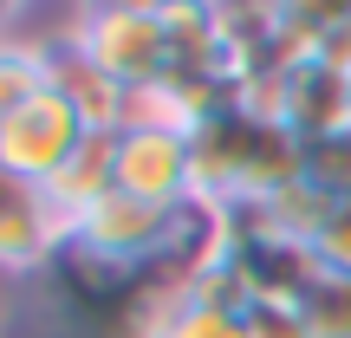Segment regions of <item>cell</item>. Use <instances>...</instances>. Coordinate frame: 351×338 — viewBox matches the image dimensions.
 <instances>
[{
	"instance_id": "10",
	"label": "cell",
	"mask_w": 351,
	"mask_h": 338,
	"mask_svg": "<svg viewBox=\"0 0 351 338\" xmlns=\"http://www.w3.org/2000/svg\"><path fill=\"white\" fill-rule=\"evenodd\" d=\"M300 176L332 202H351V117L300 143Z\"/></svg>"
},
{
	"instance_id": "9",
	"label": "cell",
	"mask_w": 351,
	"mask_h": 338,
	"mask_svg": "<svg viewBox=\"0 0 351 338\" xmlns=\"http://www.w3.org/2000/svg\"><path fill=\"white\" fill-rule=\"evenodd\" d=\"M46 195H52V208L65 215V228H72L78 215H91L104 195H117V143L111 137H85V150L46 182Z\"/></svg>"
},
{
	"instance_id": "5",
	"label": "cell",
	"mask_w": 351,
	"mask_h": 338,
	"mask_svg": "<svg viewBox=\"0 0 351 338\" xmlns=\"http://www.w3.org/2000/svg\"><path fill=\"white\" fill-rule=\"evenodd\" d=\"M65 215L52 208V195L26 176L0 169V280L26 287L52 267V254L65 248Z\"/></svg>"
},
{
	"instance_id": "6",
	"label": "cell",
	"mask_w": 351,
	"mask_h": 338,
	"mask_svg": "<svg viewBox=\"0 0 351 338\" xmlns=\"http://www.w3.org/2000/svg\"><path fill=\"white\" fill-rule=\"evenodd\" d=\"M117 189L137 202H189V182H195V169H189V130L169 124V117H143V124H124L117 130Z\"/></svg>"
},
{
	"instance_id": "8",
	"label": "cell",
	"mask_w": 351,
	"mask_h": 338,
	"mask_svg": "<svg viewBox=\"0 0 351 338\" xmlns=\"http://www.w3.org/2000/svg\"><path fill=\"white\" fill-rule=\"evenodd\" d=\"M59 85V39H26V33H7L0 39V124L26 111L39 91Z\"/></svg>"
},
{
	"instance_id": "3",
	"label": "cell",
	"mask_w": 351,
	"mask_h": 338,
	"mask_svg": "<svg viewBox=\"0 0 351 338\" xmlns=\"http://www.w3.org/2000/svg\"><path fill=\"white\" fill-rule=\"evenodd\" d=\"M85 137H91V124L78 117V104L52 85V91H39L13 124H0V169H13V176L46 189L52 176L85 150Z\"/></svg>"
},
{
	"instance_id": "7",
	"label": "cell",
	"mask_w": 351,
	"mask_h": 338,
	"mask_svg": "<svg viewBox=\"0 0 351 338\" xmlns=\"http://www.w3.org/2000/svg\"><path fill=\"white\" fill-rule=\"evenodd\" d=\"M150 338H247V293L221 261L150 319Z\"/></svg>"
},
{
	"instance_id": "1",
	"label": "cell",
	"mask_w": 351,
	"mask_h": 338,
	"mask_svg": "<svg viewBox=\"0 0 351 338\" xmlns=\"http://www.w3.org/2000/svg\"><path fill=\"white\" fill-rule=\"evenodd\" d=\"M189 202L208 208H254V202L280 195L287 182H300V137L280 124L267 104L241 98L228 111L202 117L189 130Z\"/></svg>"
},
{
	"instance_id": "2",
	"label": "cell",
	"mask_w": 351,
	"mask_h": 338,
	"mask_svg": "<svg viewBox=\"0 0 351 338\" xmlns=\"http://www.w3.org/2000/svg\"><path fill=\"white\" fill-rule=\"evenodd\" d=\"M52 39L130 98L163 91V78H169V13L163 7H78V13H65V26Z\"/></svg>"
},
{
	"instance_id": "14",
	"label": "cell",
	"mask_w": 351,
	"mask_h": 338,
	"mask_svg": "<svg viewBox=\"0 0 351 338\" xmlns=\"http://www.w3.org/2000/svg\"><path fill=\"white\" fill-rule=\"evenodd\" d=\"M13 26H20V13H13V7H0V39H7Z\"/></svg>"
},
{
	"instance_id": "13",
	"label": "cell",
	"mask_w": 351,
	"mask_h": 338,
	"mask_svg": "<svg viewBox=\"0 0 351 338\" xmlns=\"http://www.w3.org/2000/svg\"><path fill=\"white\" fill-rule=\"evenodd\" d=\"M247 338H313V326L287 300H254L247 306Z\"/></svg>"
},
{
	"instance_id": "12",
	"label": "cell",
	"mask_w": 351,
	"mask_h": 338,
	"mask_svg": "<svg viewBox=\"0 0 351 338\" xmlns=\"http://www.w3.org/2000/svg\"><path fill=\"white\" fill-rule=\"evenodd\" d=\"M313 261L326 267V274L351 280V202H332L326 208V221H319V234H313Z\"/></svg>"
},
{
	"instance_id": "11",
	"label": "cell",
	"mask_w": 351,
	"mask_h": 338,
	"mask_svg": "<svg viewBox=\"0 0 351 338\" xmlns=\"http://www.w3.org/2000/svg\"><path fill=\"white\" fill-rule=\"evenodd\" d=\"M300 313H306V326H313V338H351V280L319 274L313 287H306Z\"/></svg>"
},
{
	"instance_id": "4",
	"label": "cell",
	"mask_w": 351,
	"mask_h": 338,
	"mask_svg": "<svg viewBox=\"0 0 351 338\" xmlns=\"http://www.w3.org/2000/svg\"><path fill=\"white\" fill-rule=\"evenodd\" d=\"M247 98L267 104V111L306 143V137H319V130H332V124L351 117V72L332 65V59H319V52H306V59L280 65L267 85H254Z\"/></svg>"
}]
</instances>
